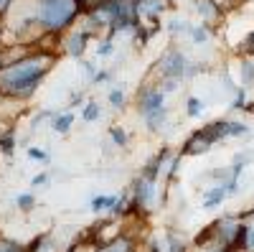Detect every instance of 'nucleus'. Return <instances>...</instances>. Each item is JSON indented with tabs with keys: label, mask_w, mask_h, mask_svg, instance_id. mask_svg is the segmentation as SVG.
Returning <instances> with one entry per match:
<instances>
[{
	"label": "nucleus",
	"mask_w": 254,
	"mask_h": 252,
	"mask_svg": "<svg viewBox=\"0 0 254 252\" xmlns=\"http://www.w3.org/2000/svg\"><path fill=\"white\" fill-rule=\"evenodd\" d=\"M54 64L56 54L51 49L26 51L10 59L5 67H0V94L15 102L31 99L44 84V79L51 74Z\"/></svg>",
	"instance_id": "nucleus-1"
},
{
	"label": "nucleus",
	"mask_w": 254,
	"mask_h": 252,
	"mask_svg": "<svg viewBox=\"0 0 254 252\" xmlns=\"http://www.w3.org/2000/svg\"><path fill=\"white\" fill-rule=\"evenodd\" d=\"M89 8L87 0H31L28 13L44 36H64Z\"/></svg>",
	"instance_id": "nucleus-2"
},
{
	"label": "nucleus",
	"mask_w": 254,
	"mask_h": 252,
	"mask_svg": "<svg viewBox=\"0 0 254 252\" xmlns=\"http://www.w3.org/2000/svg\"><path fill=\"white\" fill-rule=\"evenodd\" d=\"M201 250H219V252H242L244 250V224L242 214H224L211 222L196 237Z\"/></svg>",
	"instance_id": "nucleus-3"
},
{
	"label": "nucleus",
	"mask_w": 254,
	"mask_h": 252,
	"mask_svg": "<svg viewBox=\"0 0 254 252\" xmlns=\"http://www.w3.org/2000/svg\"><path fill=\"white\" fill-rule=\"evenodd\" d=\"M155 69H158L160 79H176V82H186V79H193L196 74H201V67L196 61H190L176 46L165 49L160 54V59L155 61Z\"/></svg>",
	"instance_id": "nucleus-4"
},
{
	"label": "nucleus",
	"mask_w": 254,
	"mask_h": 252,
	"mask_svg": "<svg viewBox=\"0 0 254 252\" xmlns=\"http://www.w3.org/2000/svg\"><path fill=\"white\" fill-rule=\"evenodd\" d=\"M155 199H158V183L137 173V178L130 186V209H127V214H147L155 206Z\"/></svg>",
	"instance_id": "nucleus-5"
},
{
	"label": "nucleus",
	"mask_w": 254,
	"mask_h": 252,
	"mask_svg": "<svg viewBox=\"0 0 254 252\" xmlns=\"http://www.w3.org/2000/svg\"><path fill=\"white\" fill-rule=\"evenodd\" d=\"M92 38H94V33L87 26H79V28L66 31V33H64V41H61L64 54L71 56V59H84V54H87V46H89Z\"/></svg>",
	"instance_id": "nucleus-6"
},
{
	"label": "nucleus",
	"mask_w": 254,
	"mask_h": 252,
	"mask_svg": "<svg viewBox=\"0 0 254 252\" xmlns=\"http://www.w3.org/2000/svg\"><path fill=\"white\" fill-rule=\"evenodd\" d=\"M160 107H165V92L160 89V84H145L137 92V115L145 117Z\"/></svg>",
	"instance_id": "nucleus-7"
},
{
	"label": "nucleus",
	"mask_w": 254,
	"mask_h": 252,
	"mask_svg": "<svg viewBox=\"0 0 254 252\" xmlns=\"http://www.w3.org/2000/svg\"><path fill=\"white\" fill-rule=\"evenodd\" d=\"M211 148H214V140L206 135L203 128H198V130H193V133L186 138L183 148H181V156H203V153H208Z\"/></svg>",
	"instance_id": "nucleus-8"
},
{
	"label": "nucleus",
	"mask_w": 254,
	"mask_h": 252,
	"mask_svg": "<svg viewBox=\"0 0 254 252\" xmlns=\"http://www.w3.org/2000/svg\"><path fill=\"white\" fill-rule=\"evenodd\" d=\"M193 10L201 18V23L211 26V23H219L224 18V5L221 0H193Z\"/></svg>",
	"instance_id": "nucleus-9"
},
{
	"label": "nucleus",
	"mask_w": 254,
	"mask_h": 252,
	"mask_svg": "<svg viewBox=\"0 0 254 252\" xmlns=\"http://www.w3.org/2000/svg\"><path fill=\"white\" fill-rule=\"evenodd\" d=\"M165 8H168V0H142V3L135 5L142 23H153V26L160 23V15L165 13Z\"/></svg>",
	"instance_id": "nucleus-10"
},
{
	"label": "nucleus",
	"mask_w": 254,
	"mask_h": 252,
	"mask_svg": "<svg viewBox=\"0 0 254 252\" xmlns=\"http://www.w3.org/2000/svg\"><path fill=\"white\" fill-rule=\"evenodd\" d=\"M226 199H229V183L226 181H214L203 191V209L206 212H214V209H219Z\"/></svg>",
	"instance_id": "nucleus-11"
},
{
	"label": "nucleus",
	"mask_w": 254,
	"mask_h": 252,
	"mask_svg": "<svg viewBox=\"0 0 254 252\" xmlns=\"http://www.w3.org/2000/svg\"><path fill=\"white\" fill-rule=\"evenodd\" d=\"M168 107H160V110H153L150 115H145L142 117V122H145V128L150 130V133H160L163 128H165V122H168Z\"/></svg>",
	"instance_id": "nucleus-12"
},
{
	"label": "nucleus",
	"mask_w": 254,
	"mask_h": 252,
	"mask_svg": "<svg viewBox=\"0 0 254 252\" xmlns=\"http://www.w3.org/2000/svg\"><path fill=\"white\" fill-rule=\"evenodd\" d=\"M51 130L56 133V135H66L69 130H71V125H74V112L71 110H66V112H56L54 117H51Z\"/></svg>",
	"instance_id": "nucleus-13"
},
{
	"label": "nucleus",
	"mask_w": 254,
	"mask_h": 252,
	"mask_svg": "<svg viewBox=\"0 0 254 252\" xmlns=\"http://www.w3.org/2000/svg\"><path fill=\"white\" fill-rule=\"evenodd\" d=\"M242 224H244V250L242 252H254V209L242 214Z\"/></svg>",
	"instance_id": "nucleus-14"
},
{
	"label": "nucleus",
	"mask_w": 254,
	"mask_h": 252,
	"mask_svg": "<svg viewBox=\"0 0 254 252\" xmlns=\"http://www.w3.org/2000/svg\"><path fill=\"white\" fill-rule=\"evenodd\" d=\"M117 199L120 196H104V194H97V196H92L89 199V209H92V212L94 214H104V212H112V206L117 204Z\"/></svg>",
	"instance_id": "nucleus-15"
},
{
	"label": "nucleus",
	"mask_w": 254,
	"mask_h": 252,
	"mask_svg": "<svg viewBox=\"0 0 254 252\" xmlns=\"http://www.w3.org/2000/svg\"><path fill=\"white\" fill-rule=\"evenodd\" d=\"M211 36H214V31H211L206 23H193V26H190V33H188V38L193 41L196 46H203V44H208V41H211Z\"/></svg>",
	"instance_id": "nucleus-16"
},
{
	"label": "nucleus",
	"mask_w": 254,
	"mask_h": 252,
	"mask_svg": "<svg viewBox=\"0 0 254 252\" xmlns=\"http://www.w3.org/2000/svg\"><path fill=\"white\" fill-rule=\"evenodd\" d=\"M239 84L242 87H252L254 84V61L249 56H244L239 64Z\"/></svg>",
	"instance_id": "nucleus-17"
},
{
	"label": "nucleus",
	"mask_w": 254,
	"mask_h": 252,
	"mask_svg": "<svg viewBox=\"0 0 254 252\" xmlns=\"http://www.w3.org/2000/svg\"><path fill=\"white\" fill-rule=\"evenodd\" d=\"M13 151H15V128H8L0 133V153L13 156Z\"/></svg>",
	"instance_id": "nucleus-18"
},
{
	"label": "nucleus",
	"mask_w": 254,
	"mask_h": 252,
	"mask_svg": "<svg viewBox=\"0 0 254 252\" xmlns=\"http://www.w3.org/2000/svg\"><path fill=\"white\" fill-rule=\"evenodd\" d=\"M99 117H102L99 102H97V99H87V104L81 107V120H84V122H97Z\"/></svg>",
	"instance_id": "nucleus-19"
},
{
	"label": "nucleus",
	"mask_w": 254,
	"mask_h": 252,
	"mask_svg": "<svg viewBox=\"0 0 254 252\" xmlns=\"http://www.w3.org/2000/svg\"><path fill=\"white\" fill-rule=\"evenodd\" d=\"M231 110H237V112L252 110V104L247 102V87H242V84H239V89L234 92V99H231Z\"/></svg>",
	"instance_id": "nucleus-20"
},
{
	"label": "nucleus",
	"mask_w": 254,
	"mask_h": 252,
	"mask_svg": "<svg viewBox=\"0 0 254 252\" xmlns=\"http://www.w3.org/2000/svg\"><path fill=\"white\" fill-rule=\"evenodd\" d=\"M163 252H188V247L176 237V232H165V240H163Z\"/></svg>",
	"instance_id": "nucleus-21"
},
{
	"label": "nucleus",
	"mask_w": 254,
	"mask_h": 252,
	"mask_svg": "<svg viewBox=\"0 0 254 252\" xmlns=\"http://www.w3.org/2000/svg\"><path fill=\"white\" fill-rule=\"evenodd\" d=\"M190 26H193V23H188V20H183V18H173L171 23H168V33H171V36H188Z\"/></svg>",
	"instance_id": "nucleus-22"
},
{
	"label": "nucleus",
	"mask_w": 254,
	"mask_h": 252,
	"mask_svg": "<svg viewBox=\"0 0 254 252\" xmlns=\"http://www.w3.org/2000/svg\"><path fill=\"white\" fill-rule=\"evenodd\" d=\"M115 54V36H104L97 41V56L99 59H107Z\"/></svg>",
	"instance_id": "nucleus-23"
},
{
	"label": "nucleus",
	"mask_w": 254,
	"mask_h": 252,
	"mask_svg": "<svg viewBox=\"0 0 254 252\" xmlns=\"http://www.w3.org/2000/svg\"><path fill=\"white\" fill-rule=\"evenodd\" d=\"M13 204H15V206L20 209V212H31V209L36 206V194H31V191H23V194H15Z\"/></svg>",
	"instance_id": "nucleus-24"
},
{
	"label": "nucleus",
	"mask_w": 254,
	"mask_h": 252,
	"mask_svg": "<svg viewBox=\"0 0 254 252\" xmlns=\"http://www.w3.org/2000/svg\"><path fill=\"white\" fill-rule=\"evenodd\" d=\"M110 140L117 145V148H127V143H130V135H127L125 128H120V125H112V128H110Z\"/></svg>",
	"instance_id": "nucleus-25"
},
{
	"label": "nucleus",
	"mask_w": 254,
	"mask_h": 252,
	"mask_svg": "<svg viewBox=\"0 0 254 252\" xmlns=\"http://www.w3.org/2000/svg\"><path fill=\"white\" fill-rule=\"evenodd\" d=\"M186 115L188 117H201L203 115V99L201 97H188L186 99Z\"/></svg>",
	"instance_id": "nucleus-26"
},
{
	"label": "nucleus",
	"mask_w": 254,
	"mask_h": 252,
	"mask_svg": "<svg viewBox=\"0 0 254 252\" xmlns=\"http://www.w3.org/2000/svg\"><path fill=\"white\" fill-rule=\"evenodd\" d=\"M107 99H110V104H112L115 110H122V107H125V102H127L125 87H112L110 94H107Z\"/></svg>",
	"instance_id": "nucleus-27"
},
{
	"label": "nucleus",
	"mask_w": 254,
	"mask_h": 252,
	"mask_svg": "<svg viewBox=\"0 0 254 252\" xmlns=\"http://www.w3.org/2000/svg\"><path fill=\"white\" fill-rule=\"evenodd\" d=\"M0 252H31V247L23 245V242H15V240H8V237H0Z\"/></svg>",
	"instance_id": "nucleus-28"
},
{
	"label": "nucleus",
	"mask_w": 254,
	"mask_h": 252,
	"mask_svg": "<svg viewBox=\"0 0 254 252\" xmlns=\"http://www.w3.org/2000/svg\"><path fill=\"white\" fill-rule=\"evenodd\" d=\"M181 158H183L181 153H178V156L173 153V156H171V161L165 163V173H163V178H165V181H173V178H176L178 168H181Z\"/></svg>",
	"instance_id": "nucleus-29"
},
{
	"label": "nucleus",
	"mask_w": 254,
	"mask_h": 252,
	"mask_svg": "<svg viewBox=\"0 0 254 252\" xmlns=\"http://www.w3.org/2000/svg\"><path fill=\"white\" fill-rule=\"evenodd\" d=\"M239 51L244 54V56H249V59H254V28L244 36V41H242V46H239Z\"/></svg>",
	"instance_id": "nucleus-30"
},
{
	"label": "nucleus",
	"mask_w": 254,
	"mask_h": 252,
	"mask_svg": "<svg viewBox=\"0 0 254 252\" xmlns=\"http://www.w3.org/2000/svg\"><path fill=\"white\" fill-rule=\"evenodd\" d=\"M26 153H28V158H31V161H38V163H49V153H46V151H41V148H36V145H33V148H28Z\"/></svg>",
	"instance_id": "nucleus-31"
},
{
	"label": "nucleus",
	"mask_w": 254,
	"mask_h": 252,
	"mask_svg": "<svg viewBox=\"0 0 254 252\" xmlns=\"http://www.w3.org/2000/svg\"><path fill=\"white\" fill-rule=\"evenodd\" d=\"M54 115H56V110H41V112H38V115L33 117V122H31V128L36 130L38 125L44 122V120H49V122H51V117H54Z\"/></svg>",
	"instance_id": "nucleus-32"
},
{
	"label": "nucleus",
	"mask_w": 254,
	"mask_h": 252,
	"mask_svg": "<svg viewBox=\"0 0 254 252\" xmlns=\"http://www.w3.org/2000/svg\"><path fill=\"white\" fill-rule=\"evenodd\" d=\"M87 104V97H84V92H71L69 94V107H84Z\"/></svg>",
	"instance_id": "nucleus-33"
},
{
	"label": "nucleus",
	"mask_w": 254,
	"mask_h": 252,
	"mask_svg": "<svg viewBox=\"0 0 254 252\" xmlns=\"http://www.w3.org/2000/svg\"><path fill=\"white\" fill-rule=\"evenodd\" d=\"M49 178H51V176L44 171V173H38V176H33V178H31V186H33V188H38V186H46V183H49Z\"/></svg>",
	"instance_id": "nucleus-34"
},
{
	"label": "nucleus",
	"mask_w": 254,
	"mask_h": 252,
	"mask_svg": "<svg viewBox=\"0 0 254 252\" xmlns=\"http://www.w3.org/2000/svg\"><path fill=\"white\" fill-rule=\"evenodd\" d=\"M110 77H112L110 69H102V72H97V77L92 79V84H104V82H110Z\"/></svg>",
	"instance_id": "nucleus-35"
},
{
	"label": "nucleus",
	"mask_w": 254,
	"mask_h": 252,
	"mask_svg": "<svg viewBox=\"0 0 254 252\" xmlns=\"http://www.w3.org/2000/svg\"><path fill=\"white\" fill-rule=\"evenodd\" d=\"M81 67H84V74H87V77H89V82H92V79L97 77V72H99V69H97V67L92 64V61H84V64H81Z\"/></svg>",
	"instance_id": "nucleus-36"
},
{
	"label": "nucleus",
	"mask_w": 254,
	"mask_h": 252,
	"mask_svg": "<svg viewBox=\"0 0 254 252\" xmlns=\"http://www.w3.org/2000/svg\"><path fill=\"white\" fill-rule=\"evenodd\" d=\"M13 5H15V0H0V18H5Z\"/></svg>",
	"instance_id": "nucleus-37"
},
{
	"label": "nucleus",
	"mask_w": 254,
	"mask_h": 252,
	"mask_svg": "<svg viewBox=\"0 0 254 252\" xmlns=\"http://www.w3.org/2000/svg\"><path fill=\"white\" fill-rule=\"evenodd\" d=\"M127 3H135L137 5V3H142V0H127Z\"/></svg>",
	"instance_id": "nucleus-38"
},
{
	"label": "nucleus",
	"mask_w": 254,
	"mask_h": 252,
	"mask_svg": "<svg viewBox=\"0 0 254 252\" xmlns=\"http://www.w3.org/2000/svg\"><path fill=\"white\" fill-rule=\"evenodd\" d=\"M87 3H89V0H87Z\"/></svg>",
	"instance_id": "nucleus-39"
}]
</instances>
